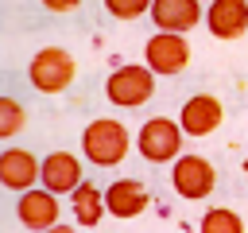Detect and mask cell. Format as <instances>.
I'll use <instances>...</instances> for the list:
<instances>
[{"label":"cell","mask_w":248,"mask_h":233,"mask_svg":"<svg viewBox=\"0 0 248 233\" xmlns=\"http://www.w3.org/2000/svg\"><path fill=\"white\" fill-rule=\"evenodd\" d=\"M105 202H108L112 217H140L151 206V194L140 179H116V183L105 186Z\"/></svg>","instance_id":"cell-13"},{"label":"cell","mask_w":248,"mask_h":233,"mask_svg":"<svg viewBox=\"0 0 248 233\" xmlns=\"http://www.w3.org/2000/svg\"><path fill=\"white\" fill-rule=\"evenodd\" d=\"M46 12H54V16H66V12H78L81 8V0H39Z\"/></svg>","instance_id":"cell-18"},{"label":"cell","mask_w":248,"mask_h":233,"mask_svg":"<svg viewBox=\"0 0 248 233\" xmlns=\"http://www.w3.org/2000/svg\"><path fill=\"white\" fill-rule=\"evenodd\" d=\"M182 120H170V116H151L140 124L136 132V151L147 159V163H174L182 155Z\"/></svg>","instance_id":"cell-4"},{"label":"cell","mask_w":248,"mask_h":233,"mask_svg":"<svg viewBox=\"0 0 248 233\" xmlns=\"http://www.w3.org/2000/svg\"><path fill=\"white\" fill-rule=\"evenodd\" d=\"M46 190H54L58 198L62 194H74L85 179H81V159L74 151H50L43 159V179H39Z\"/></svg>","instance_id":"cell-12"},{"label":"cell","mask_w":248,"mask_h":233,"mask_svg":"<svg viewBox=\"0 0 248 233\" xmlns=\"http://www.w3.org/2000/svg\"><path fill=\"white\" fill-rule=\"evenodd\" d=\"M143 62H147L159 78L182 74V70L190 66V43H186V35H178V31H155V35L143 43Z\"/></svg>","instance_id":"cell-6"},{"label":"cell","mask_w":248,"mask_h":233,"mask_svg":"<svg viewBox=\"0 0 248 233\" xmlns=\"http://www.w3.org/2000/svg\"><path fill=\"white\" fill-rule=\"evenodd\" d=\"M43 233H78L74 225H50V229H43Z\"/></svg>","instance_id":"cell-19"},{"label":"cell","mask_w":248,"mask_h":233,"mask_svg":"<svg viewBox=\"0 0 248 233\" xmlns=\"http://www.w3.org/2000/svg\"><path fill=\"white\" fill-rule=\"evenodd\" d=\"M205 27L213 39H240L248 31V0H213L205 8Z\"/></svg>","instance_id":"cell-11"},{"label":"cell","mask_w":248,"mask_h":233,"mask_svg":"<svg viewBox=\"0 0 248 233\" xmlns=\"http://www.w3.org/2000/svg\"><path fill=\"white\" fill-rule=\"evenodd\" d=\"M178 120H182L186 136L198 140V136H209V132L221 128V120H225V105H221L213 93H194V97H186Z\"/></svg>","instance_id":"cell-10"},{"label":"cell","mask_w":248,"mask_h":233,"mask_svg":"<svg viewBox=\"0 0 248 233\" xmlns=\"http://www.w3.org/2000/svg\"><path fill=\"white\" fill-rule=\"evenodd\" d=\"M70 210H74V221L93 229L105 214H108V202H105V190L93 186V183H81L74 194H70Z\"/></svg>","instance_id":"cell-14"},{"label":"cell","mask_w":248,"mask_h":233,"mask_svg":"<svg viewBox=\"0 0 248 233\" xmlns=\"http://www.w3.org/2000/svg\"><path fill=\"white\" fill-rule=\"evenodd\" d=\"M244 175H248V159H244Z\"/></svg>","instance_id":"cell-20"},{"label":"cell","mask_w":248,"mask_h":233,"mask_svg":"<svg viewBox=\"0 0 248 233\" xmlns=\"http://www.w3.org/2000/svg\"><path fill=\"white\" fill-rule=\"evenodd\" d=\"M198 233H244V221L229 206H209L198 221Z\"/></svg>","instance_id":"cell-15"},{"label":"cell","mask_w":248,"mask_h":233,"mask_svg":"<svg viewBox=\"0 0 248 233\" xmlns=\"http://www.w3.org/2000/svg\"><path fill=\"white\" fill-rule=\"evenodd\" d=\"M58 214H62L58 194H54V190H46L43 183H39V186H31V190H23V194L16 198V217H19L31 233H43V229L58 225Z\"/></svg>","instance_id":"cell-7"},{"label":"cell","mask_w":248,"mask_h":233,"mask_svg":"<svg viewBox=\"0 0 248 233\" xmlns=\"http://www.w3.org/2000/svg\"><path fill=\"white\" fill-rule=\"evenodd\" d=\"M132 132L116 120V116H97L85 124L81 132V151L93 167H116L128 151H132Z\"/></svg>","instance_id":"cell-1"},{"label":"cell","mask_w":248,"mask_h":233,"mask_svg":"<svg viewBox=\"0 0 248 233\" xmlns=\"http://www.w3.org/2000/svg\"><path fill=\"white\" fill-rule=\"evenodd\" d=\"M147 16H151L155 31H178V35H190L198 23H205L202 0H155Z\"/></svg>","instance_id":"cell-8"},{"label":"cell","mask_w":248,"mask_h":233,"mask_svg":"<svg viewBox=\"0 0 248 233\" xmlns=\"http://www.w3.org/2000/svg\"><path fill=\"white\" fill-rule=\"evenodd\" d=\"M151 4H155V0H105V12H108L112 19H120V23H132V19L147 16Z\"/></svg>","instance_id":"cell-17"},{"label":"cell","mask_w":248,"mask_h":233,"mask_svg":"<svg viewBox=\"0 0 248 233\" xmlns=\"http://www.w3.org/2000/svg\"><path fill=\"white\" fill-rule=\"evenodd\" d=\"M23 105L16 97H0V140H12L19 128H23Z\"/></svg>","instance_id":"cell-16"},{"label":"cell","mask_w":248,"mask_h":233,"mask_svg":"<svg viewBox=\"0 0 248 233\" xmlns=\"http://www.w3.org/2000/svg\"><path fill=\"white\" fill-rule=\"evenodd\" d=\"M170 186H174L178 198H186V202H202V198L213 194V186H217V171H213V163H209L205 155L186 151V155H178V159L170 163Z\"/></svg>","instance_id":"cell-5"},{"label":"cell","mask_w":248,"mask_h":233,"mask_svg":"<svg viewBox=\"0 0 248 233\" xmlns=\"http://www.w3.org/2000/svg\"><path fill=\"white\" fill-rule=\"evenodd\" d=\"M78 78V62L66 47H43L27 62V82L39 93H66Z\"/></svg>","instance_id":"cell-2"},{"label":"cell","mask_w":248,"mask_h":233,"mask_svg":"<svg viewBox=\"0 0 248 233\" xmlns=\"http://www.w3.org/2000/svg\"><path fill=\"white\" fill-rule=\"evenodd\" d=\"M39 179H43V159H35L27 148H4L0 151V183L8 190L23 194V190L39 186Z\"/></svg>","instance_id":"cell-9"},{"label":"cell","mask_w":248,"mask_h":233,"mask_svg":"<svg viewBox=\"0 0 248 233\" xmlns=\"http://www.w3.org/2000/svg\"><path fill=\"white\" fill-rule=\"evenodd\" d=\"M155 70L147 62H124L116 66L108 78H105V97L116 105V109H140L151 101L155 93Z\"/></svg>","instance_id":"cell-3"}]
</instances>
